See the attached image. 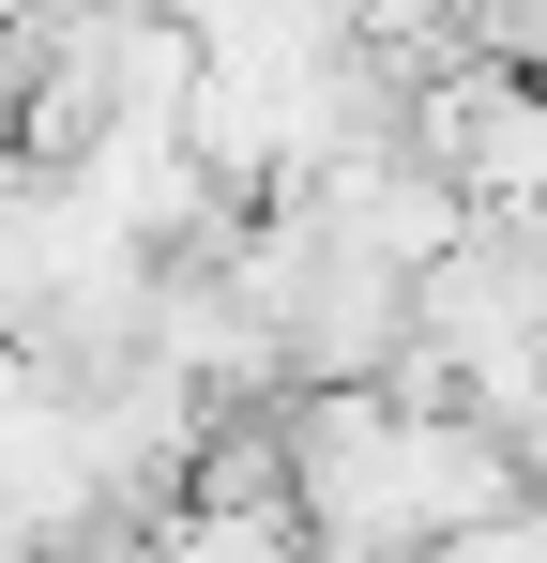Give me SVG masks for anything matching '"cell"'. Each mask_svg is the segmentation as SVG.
Returning a JSON list of instances; mask_svg holds the SVG:
<instances>
[{"label":"cell","instance_id":"cell-1","mask_svg":"<svg viewBox=\"0 0 547 563\" xmlns=\"http://www.w3.org/2000/svg\"><path fill=\"white\" fill-rule=\"evenodd\" d=\"M442 563H547V503H517V518H487V533H456Z\"/></svg>","mask_w":547,"mask_h":563}]
</instances>
